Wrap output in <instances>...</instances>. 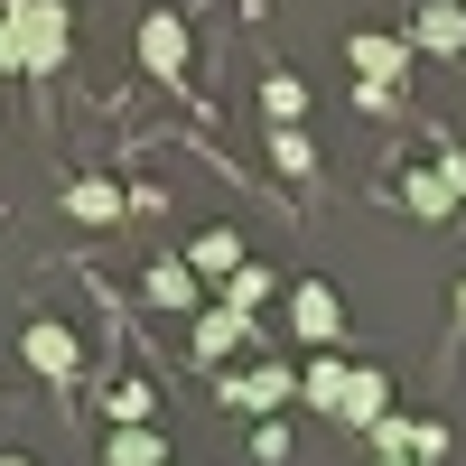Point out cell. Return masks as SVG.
<instances>
[{
  "mask_svg": "<svg viewBox=\"0 0 466 466\" xmlns=\"http://www.w3.org/2000/svg\"><path fill=\"white\" fill-rule=\"evenodd\" d=\"M345 373H355L345 355H318V364H299V401L318 410V420H336V401H345Z\"/></svg>",
  "mask_w": 466,
  "mask_h": 466,
  "instance_id": "9",
  "label": "cell"
},
{
  "mask_svg": "<svg viewBox=\"0 0 466 466\" xmlns=\"http://www.w3.org/2000/svg\"><path fill=\"white\" fill-rule=\"evenodd\" d=\"M19 364L47 373V382H66V373H85V345H75L66 318H28V327H19Z\"/></svg>",
  "mask_w": 466,
  "mask_h": 466,
  "instance_id": "2",
  "label": "cell"
},
{
  "mask_svg": "<svg viewBox=\"0 0 466 466\" xmlns=\"http://www.w3.org/2000/svg\"><path fill=\"white\" fill-rule=\"evenodd\" d=\"M140 289H149V308H177V318L206 299V289H197V270H187V261H168V252L149 261V280H140Z\"/></svg>",
  "mask_w": 466,
  "mask_h": 466,
  "instance_id": "11",
  "label": "cell"
},
{
  "mask_svg": "<svg viewBox=\"0 0 466 466\" xmlns=\"http://www.w3.org/2000/svg\"><path fill=\"white\" fill-rule=\"evenodd\" d=\"M457 327H466V280H457Z\"/></svg>",
  "mask_w": 466,
  "mask_h": 466,
  "instance_id": "24",
  "label": "cell"
},
{
  "mask_svg": "<svg viewBox=\"0 0 466 466\" xmlns=\"http://www.w3.org/2000/svg\"><path fill=\"white\" fill-rule=\"evenodd\" d=\"M187 270H206V280L224 289L233 270H243V233H224V224H215V233H197V252H187Z\"/></svg>",
  "mask_w": 466,
  "mask_h": 466,
  "instance_id": "12",
  "label": "cell"
},
{
  "mask_svg": "<svg viewBox=\"0 0 466 466\" xmlns=\"http://www.w3.org/2000/svg\"><path fill=\"white\" fill-rule=\"evenodd\" d=\"M270 289H280V280H270L261 261H243V270H233V280H224V308H233V318H252V308H261Z\"/></svg>",
  "mask_w": 466,
  "mask_h": 466,
  "instance_id": "16",
  "label": "cell"
},
{
  "mask_svg": "<svg viewBox=\"0 0 466 466\" xmlns=\"http://www.w3.org/2000/svg\"><path fill=\"white\" fill-rule=\"evenodd\" d=\"M252 457H261V466L289 457V430H280V420H252Z\"/></svg>",
  "mask_w": 466,
  "mask_h": 466,
  "instance_id": "20",
  "label": "cell"
},
{
  "mask_svg": "<svg viewBox=\"0 0 466 466\" xmlns=\"http://www.w3.org/2000/svg\"><path fill=\"white\" fill-rule=\"evenodd\" d=\"M289 327H299V345H318V355H327V345L345 336V299H336L327 280H299V289H289Z\"/></svg>",
  "mask_w": 466,
  "mask_h": 466,
  "instance_id": "4",
  "label": "cell"
},
{
  "mask_svg": "<svg viewBox=\"0 0 466 466\" xmlns=\"http://www.w3.org/2000/svg\"><path fill=\"white\" fill-rule=\"evenodd\" d=\"M261 103H270V122H280V131H299V112H308V85H299V75H270V85H261Z\"/></svg>",
  "mask_w": 466,
  "mask_h": 466,
  "instance_id": "18",
  "label": "cell"
},
{
  "mask_svg": "<svg viewBox=\"0 0 466 466\" xmlns=\"http://www.w3.org/2000/svg\"><path fill=\"white\" fill-rule=\"evenodd\" d=\"M439 177H448L457 197H466V149H448V159H439Z\"/></svg>",
  "mask_w": 466,
  "mask_h": 466,
  "instance_id": "22",
  "label": "cell"
},
{
  "mask_svg": "<svg viewBox=\"0 0 466 466\" xmlns=\"http://www.w3.org/2000/svg\"><path fill=\"white\" fill-rule=\"evenodd\" d=\"M0 466H37V457H0Z\"/></svg>",
  "mask_w": 466,
  "mask_h": 466,
  "instance_id": "25",
  "label": "cell"
},
{
  "mask_svg": "<svg viewBox=\"0 0 466 466\" xmlns=\"http://www.w3.org/2000/svg\"><path fill=\"white\" fill-rule=\"evenodd\" d=\"M336 420L373 439L382 420H392V373H382V364H355V373H345V401H336Z\"/></svg>",
  "mask_w": 466,
  "mask_h": 466,
  "instance_id": "5",
  "label": "cell"
},
{
  "mask_svg": "<svg viewBox=\"0 0 466 466\" xmlns=\"http://www.w3.org/2000/svg\"><path fill=\"white\" fill-rule=\"evenodd\" d=\"M373 466H420V457H373Z\"/></svg>",
  "mask_w": 466,
  "mask_h": 466,
  "instance_id": "23",
  "label": "cell"
},
{
  "mask_svg": "<svg viewBox=\"0 0 466 466\" xmlns=\"http://www.w3.org/2000/svg\"><path fill=\"white\" fill-rule=\"evenodd\" d=\"M112 410H122V430H149V382H112Z\"/></svg>",
  "mask_w": 466,
  "mask_h": 466,
  "instance_id": "19",
  "label": "cell"
},
{
  "mask_svg": "<svg viewBox=\"0 0 466 466\" xmlns=\"http://www.w3.org/2000/svg\"><path fill=\"white\" fill-rule=\"evenodd\" d=\"M345 56H355V75H364V85H401V66H410V37L355 28V37H345Z\"/></svg>",
  "mask_w": 466,
  "mask_h": 466,
  "instance_id": "6",
  "label": "cell"
},
{
  "mask_svg": "<svg viewBox=\"0 0 466 466\" xmlns=\"http://www.w3.org/2000/svg\"><path fill=\"white\" fill-rule=\"evenodd\" d=\"M75 47L66 0H0V75H56Z\"/></svg>",
  "mask_w": 466,
  "mask_h": 466,
  "instance_id": "1",
  "label": "cell"
},
{
  "mask_svg": "<svg viewBox=\"0 0 466 466\" xmlns=\"http://www.w3.org/2000/svg\"><path fill=\"white\" fill-rule=\"evenodd\" d=\"M233 345H243V318H233V308H197V355L215 364V355H233Z\"/></svg>",
  "mask_w": 466,
  "mask_h": 466,
  "instance_id": "15",
  "label": "cell"
},
{
  "mask_svg": "<svg viewBox=\"0 0 466 466\" xmlns=\"http://www.w3.org/2000/svg\"><path fill=\"white\" fill-rule=\"evenodd\" d=\"M410 47H430V56H457V47H466V10H457V0H420V19H410Z\"/></svg>",
  "mask_w": 466,
  "mask_h": 466,
  "instance_id": "8",
  "label": "cell"
},
{
  "mask_svg": "<svg viewBox=\"0 0 466 466\" xmlns=\"http://www.w3.org/2000/svg\"><path fill=\"white\" fill-rule=\"evenodd\" d=\"M224 401L252 410V420H280V401H299V373L289 364H243V373H224Z\"/></svg>",
  "mask_w": 466,
  "mask_h": 466,
  "instance_id": "3",
  "label": "cell"
},
{
  "mask_svg": "<svg viewBox=\"0 0 466 466\" xmlns=\"http://www.w3.org/2000/svg\"><path fill=\"white\" fill-rule=\"evenodd\" d=\"M439 448H448V430H439V420H410V457H420V466H430Z\"/></svg>",
  "mask_w": 466,
  "mask_h": 466,
  "instance_id": "21",
  "label": "cell"
},
{
  "mask_svg": "<svg viewBox=\"0 0 466 466\" xmlns=\"http://www.w3.org/2000/svg\"><path fill=\"white\" fill-rule=\"evenodd\" d=\"M140 66L149 75H187V19L177 10H149L140 19Z\"/></svg>",
  "mask_w": 466,
  "mask_h": 466,
  "instance_id": "7",
  "label": "cell"
},
{
  "mask_svg": "<svg viewBox=\"0 0 466 466\" xmlns=\"http://www.w3.org/2000/svg\"><path fill=\"white\" fill-rule=\"evenodd\" d=\"M103 457H112V466H168V439H159V430H112Z\"/></svg>",
  "mask_w": 466,
  "mask_h": 466,
  "instance_id": "14",
  "label": "cell"
},
{
  "mask_svg": "<svg viewBox=\"0 0 466 466\" xmlns=\"http://www.w3.org/2000/svg\"><path fill=\"white\" fill-rule=\"evenodd\" d=\"M122 206H131V197H122L112 177H75V187H66V215H75V224H122Z\"/></svg>",
  "mask_w": 466,
  "mask_h": 466,
  "instance_id": "10",
  "label": "cell"
},
{
  "mask_svg": "<svg viewBox=\"0 0 466 466\" xmlns=\"http://www.w3.org/2000/svg\"><path fill=\"white\" fill-rule=\"evenodd\" d=\"M270 168H280V177H308V168H318V140H308V131H270Z\"/></svg>",
  "mask_w": 466,
  "mask_h": 466,
  "instance_id": "17",
  "label": "cell"
},
{
  "mask_svg": "<svg viewBox=\"0 0 466 466\" xmlns=\"http://www.w3.org/2000/svg\"><path fill=\"white\" fill-rule=\"evenodd\" d=\"M401 197H410V215H420V224H448V215H457V187H448L439 168H420V177L401 187Z\"/></svg>",
  "mask_w": 466,
  "mask_h": 466,
  "instance_id": "13",
  "label": "cell"
}]
</instances>
